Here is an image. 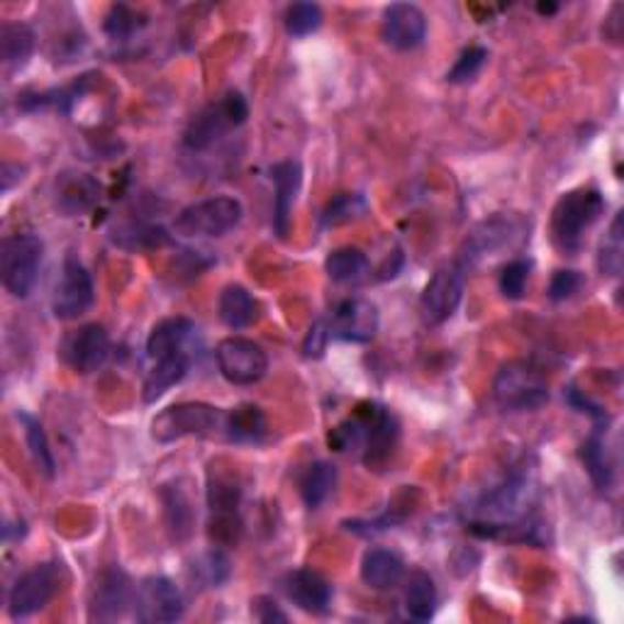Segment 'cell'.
<instances>
[{"mask_svg": "<svg viewBox=\"0 0 624 624\" xmlns=\"http://www.w3.org/2000/svg\"><path fill=\"white\" fill-rule=\"evenodd\" d=\"M62 583V566L59 564H40L22 573L15 586L10 588L8 610L15 620L30 617L49 605V600L57 595Z\"/></svg>", "mask_w": 624, "mask_h": 624, "instance_id": "obj_12", "label": "cell"}, {"mask_svg": "<svg viewBox=\"0 0 624 624\" xmlns=\"http://www.w3.org/2000/svg\"><path fill=\"white\" fill-rule=\"evenodd\" d=\"M537 10L539 13H544V15H551V13H556V10H559V5H537Z\"/></svg>", "mask_w": 624, "mask_h": 624, "instance_id": "obj_43", "label": "cell"}, {"mask_svg": "<svg viewBox=\"0 0 624 624\" xmlns=\"http://www.w3.org/2000/svg\"><path fill=\"white\" fill-rule=\"evenodd\" d=\"M530 271H532V264L525 259H515L510 261L503 274H500V293H503L508 300H520L525 298L527 293V283H530Z\"/></svg>", "mask_w": 624, "mask_h": 624, "instance_id": "obj_39", "label": "cell"}, {"mask_svg": "<svg viewBox=\"0 0 624 624\" xmlns=\"http://www.w3.org/2000/svg\"><path fill=\"white\" fill-rule=\"evenodd\" d=\"M18 420L22 422V430H25L27 449L32 461L37 466V471L47 478H54V473H57V461H54V452L49 447L47 432H44L42 422L37 417L27 415V412H18Z\"/></svg>", "mask_w": 624, "mask_h": 624, "instance_id": "obj_31", "label": "cell"}, {"mask_svg": "<svg viewBox=\"0 0 624 624\" xmlns=\"http://www.w3.org/2000/svg\"><path fill=\"white\" fill-rule=\"evenodd\" d=\"M100 186L88 174H64L57 178V205L66 215H81L96 205Z\"/></svg>", "mask_w": 624, "mask_h": 624, "instance_id": "obj_22", "label": "cell"}, {"mask_svg": "<svg viewBox=\"0 0 624 624\" xmlns=\"http://www.w3.org/2000/svg\"><path fill=\"white\" fill-rule=\"evenodd\" d=\"M583 283H586V278L581 271H573V269L556 271L549 281V298L554 300V303L571 300L578 291H581Z\"/></svg>", "mask_w": 624, "mask_h": 624, "instance_id": "obj_40", "label": "cell"}, {"mask_svg": "<svg viewBox=\"0 0 624 624\" xmlns=\"http://www.w3.org/2000/svg\"><path fill=\"white\" fill-rule=\"evenodd\" d=\"M135 586L130 576L118 566L105 568L96 578V586L88 600V617L91 622H115L135 605Z\"/></svg>", "mask_w": 624, "mask_h": 624, "instance_id": "obj_14", "label": "cell"}, {"mask_svg": "<svg viewBox=\"0 0 624 624\" xmlns=\"http://www.w3.org/2000/svg\"><path fill=\"white\" fill-rule=\"evenodd\" d=\"M93 300H96V288L91 274H88L81 261L69 256L62 266L57 286H54V296H52L54 315L59 320H78L93 308Z\"/></svg>", "mask_w": 624, "mask_h": 624, "instance_id": "obj_13", "label": "cell"}, {"mask_svg": "<svg viewBox=\"0 0 624 624\" xmlns=\"http://www.w3.org/2000/svg\"><path fill=\"white\" fill-rule=\"evenodd\" d=\"M622 254H624V242H622V213H620L615 220H612L605 239L600 244V256H598L600 271L605 276H620Z\"/></svg>", "mask_w": 624, "mask_h": 624, "instance_id": "obj_36", "label": "cell"}, {"mask_svg": "<svg viewBox=\"0 0 624 624\" xmlns=\"http://www.w3.org/2000/svg\"><path fill=\"white\" fill-rule=\"evenodd\" d=\"M437 586L427 571H412L405 586V610L415 622H427L437 612Z\"/></svg>", "mask_w": 624, "mask_h": 624, "instance_id": "obj_29", "label": "cell"}, {"mask_svg": "<svg viewBox=\"0 0 624 624\" xmlns=\"http://www.w3.org/2000/svg\"><path fill=\"white\" fill-rule=\"evenodd\" d=\"M196 334V322L188 317H166L156 322L147 337V356L152 361L169 359L176 354H186L188 342Z\"/></svg>", "mask_w": 624, "mask_h": 624, "instance_id": "obj_20", "label": "cell"}, {"mask_svg": "<svg viewBox=\"0 0 624 624\" xmlns=\"http://www.w3.org/2000/svg\"><path fill=\"white\" fill-rule=\"evenodd\" d=\"M325 271L334 283L339 286H359L371 274V261L361 249L339 247L327 254Z\"/></svg>", "mask_w": 624, "mask_h": 624, "instance_id": "obj_26", "label": "cell"}, {"mask_svg": "<svg viewBox=\"0 0 624 624\" xmlns=\"http://www.w3.org/2000/svg\"><path fill=\"white\" fill-rule=\"evenodd\" d=\"M405 578V564L390 549H369L361 559V581L374 590H393Z\"/></svg>", "mask_w": 624, "mask_h": 624, "instance_id": "obj_21", "label": "cell"}, {"mask_svg": "<svg viewBox=\"0 0 624 624\" xmlns=\"http://www.w3.org/2000/svg\"><path fill=\"white\" fill-rule=\"evenodd\" d=\"M244 208L232 196H213L183 208L174 220V232L181 237H225L242 222Z\"/></svg>", "mask_w": 624, "mask_h": 624, "instance_id": "obj_8", "label": "cell"}, {"mask_svg": "<svg viewBox=\"0 0 624 624\" xmlns=\"http://www.w3.org/2000/svg\"><path fill=\"white\" fill-rule=\"evenodd\" d=\"M337 488V468L330 461H315L305 468L300 478V498L308 510H317Z\"/></svg>", "mask_w": 624, "mask_h": 624, "instance_id": "obj_30", "label": "cell"}, {"mask_svg": "<svg viewBox=\"0 0 624 624\" xmlns=\"http://www.w3.org/2000/svg\"><path fill=\"white\" fill-rule=\"evenodd\" d=\"M135 620L144 624L178 622L186 612L181 588L166 576H149L135 590Z\"/></svg>", "mask_w": 624, "mask_h": 624, "instance_id": "obj_11", "label": "cell"}, {"mask_svg": "<svg viewBox=\"0 0 624 624\" xmlns=\"http://www.w3.org/2000/svg\"><path fill=\"white\" fill-rule=\"evenodd\" d=\"M193 578L205 588H220L230 578V559L220 549H210L200 554L191 566Z\"/></svg>", "mask_w": 624, "mask_h": 624, "instance_id": "obj_33", "label": "cell"}, {"mask_svg": "<svg viewBox=\"0 0 624 624\" xmlns=\"http://www.w3.org/2000/svg\"><path fill=\"white\" fill-rule=\"evenodd\" d=\"M249 118L247 98L237 91H230L222 98L213 100L200 113L188 122L183 132V144L191 152H205L218 144L222 137H227L232 130L244 125Z\"/></svg>", "mask_w": 624, "mask_h": 624, "instance_id": "obj_4", "label": "cell"}, {"mask_svg": "<svg viewBox=\"0 0 624 624\" xmlns=\"http://www.w3.org/2000/svg\"><path fill=\"white\" fill-rule=\"evenodd\" d=\"M32 52H35V32L25 22H5L0 27V59L10 74L25 69Z\"/></svg>", "mask_w": 624, "mask_h": 624, "instance_id": "obj_25", "label": "cell"}, {"mask_svg": "<svg viewBox=\"0 0 624 624\" xmlns=\"http://www.w3.org/2000/svg\"><path fill=\"white\" fill-rule=\"evenodd\" d=\"M366 213V200L359 193H339L334 196L325 213H322V225L325 227H337V225H347V222L361 218Z\"/></svg>", "mask_w": 624, "mask_h": 624, "instance_id": "obj_34", "label": "cell"}, {"mask_svg": "<svg viewBox=\"0 0 624 624\" xmlns=\"http://www.w3.org/2000/svg\"><path fill=\"white\" fill-rule=\"evenodd\" d=\"M466 288V269L459 264H444L425 286L420 296V317L427 327H439L461 305Z\"/></svg>", "mask_w": 624, "mask_h": 624, "instance_id": "obj_9", "label": "cell"}, {"mask_svg": "<svg viewBox=\"0 0 624 624\" xmlns=\"http://www.w3.org/2000/svg\"><path fill=\"white\" fill-rule=\"evenodd\" d=\"M530 222L515 213H495L488 220L478 222V225L468 232V237L461 247V266H471L488 256H495L498 252L517 247V244L530 237Z\"/></svg>", "mask_w": 624, "mask_h": 624, "instance_id": "obj_7", "label": "cell"}, {"mask_svg": "<svg viewBox=\"0 0 624 624\" xmlns=\"http://www.w3.org/2000/svg\"><path fill=\"white\" fill-rule=\"evenodd\" d=\"M59 354L71 371L88 376L103 369L110 356V337L103 325L91 322L69 332L62 342Z\"/></svg>", "mask_w": 624, "mask_h": 624, "instance_id": "obj_15", "label": "cell"}, {"mask_svg": "<svg viewBox=\"0 0 624 624\" xmlns=\"http://www.w3.org/2000/svg\"><path fill=\"white\" fill-rule=\"evenodd\" d=\"M218 369L234 386H254L269 371V356L261 344L244 337H227L215 349Z\"/></svg>", "mask_w": 624, "mask_h": 624, "instance_id": "obj_10", "label": "cell"}, {"mask_svg": "<svg viewBox=\"0 0 624 624\" xmlns=\"http://www.w3.org/2000/svg\"><path fill=\"white\" fill-rule=\"evenodd\" d=\"M605 432L608 425H595L593 434L581 444V461L586 466V471L590 476V481L605 493V490L612 488V478H615V471H612V461L608 454V444H605Z\"/></svg>", "mask_w": 624, "mask_h": 624, "instance_id": "obj_24", "label": "cell"}, {"mask_svg": "<svg viewBox=\"0 0 624 624\" xmlns=\"http://www.w3.org/2000/svg\"><path fill=\"white\" fill-rule=\"evenodd\" d=\"M222 434L230 442L237 444H256L266 437V417L261 408L256 405H239L225 412V427Z\"/></svg>", "mask_w": 624, "mask_h": 624, "instance_id": "obj_28", "label": "cell"}, {"mask_svg": "<svg viewBox=\"0 0 624 624\" xmlns=\"http://www.w3.org/2000/svg\"><path fill=\"white\" fill-rule=\"evenodd\" d=\"M164 508H166V525H169V532L174 534L176 542L188 539L193 527V510H191V500L186 498V493L181 488H164Z\"/></svg>", "mask_w": 624, "mask_h": 624, "instance_id": "obj_32", "label": "cell"}, {"mask_svg": "<svg viewBox=\"0 0 624 624\" xmlns=\"http://www.w3.org/2000/svg\"><path fill=\"white\" fill-rule=\"evenodd\" d=\"M322 10L315 3H296L286 10V30L291 37H305L320 30Z\"/></svg>", "mask_w": 624, "mask_h": 624, "instance_id": "obj_37", "label": "cell"}, {"mask_svg": "<svg viewBox=\"0 0 624 624\" xmlns=\"http://www.w3.org/2000/svg\"><path fill=\"white\" fill-rule=\"evenodd\" d=\"M271 181L276 186L274 196V232L286 239L291 232V215L296 205V196L303 183V166L298 161H278L271 166Z\"/></svg>", "mask_w": 624, "mask_h": 624, "instance_id": "obj_18", "label": "cell"}, {"mask_svg": "<svg viewBox=\"0 0 624 624\" xmlns=\"http://www.w3.org/2000/svg\"><path fill=\"white\" fill-rule=\"evenodd\" d=\"M356 425V452H361L364 466L381 471V468L393 459V452L398 447L400 425L393 412L378 403H361L352 415Z\"/></svg>", "mask_w": 624, "mask_h": 624, "instance_id": "obj_3", "label": "cell"}, {"mask_svg": "<svg viewBox=\"0 0 624 624\" xmlns=\"http://www.w3.org/2000/svg\"><path fill=\"white\" fill-rule=\"evenodd\" d=\"M330 339H332V332H330L327 320L312 322V327L308 330L305 342H303V354L308 356V359H320V356L325 354Z\"/></svg>", "mask_w": 624, "mask_h": 624, "instance_id": "obj_41", "label": "cell"}, {"mask_svg": "<svg viewBox=\"0 0 624 624\" xmlns=\"http://www.w3.org/2000/svg\"><path fill=\"white\" fill-rule=\"evenodd\" d=\"M332 339L366 344L376 337L378 325H381V315L378 308L366 298H347L334 308L332 317L327 320Z\"/></svg>", "mask_w": 624, "mask_h": 624, "instance_id": "obj_16", "label": "cell"}, {"mask_svg": "<svg viewBox=\"0 0 624 624\" xmlns=\"http://www.w3.org/2000/svg\"><path fill=\"white\" fill-rule=\"evenodd\" d=\"M605 213V198L598 188H573L556 200L551 213V242L561 254L573 256L583 247L586 232Z\"/></svg>", "mask_w": 624, "mask_h": 624, "instance_id": "obj_1", "label": "cell"}, {"mask_svg": "<svg viewBox=\"0 0 624 624\" xmlns=\"http://www.w3.org/2000/svg\"><path fill=\"white\" fill-rule=\"evenodd\" d=\"M252 615L264 624L288 622V615L281 610V605H278L276 600L269 598V595H259V598L252 600Z\"/></svg>", "mask_w": 624, "mask_h": 624, "instance_id": "obj_42", "label": "cell"}, {"mask_svg": "<svg viewBox=\"0 0 624 624\" xmlns=\"http://www.w3.org/2000/svg\"><path fill=\"white\" fill-rule=\"evenodd\" d=\"M44 259V242L32 232L10 234L0 244V278L13 298H27L35 291Z\"/></svg>", "mask_w": 624, "mask_h": 624, "instance_id": "obj_5", "label": "cell"}, {"mask_svg": "<svg viewBox=\"0 0 624 624\" xmlns=\"http://www.w3.org/2000/svg\"><path fill=\"white\" fill-rule=\"evenodd\" d=\"M218 315L230 330H244L249 327L259 317V303L244 286L232 283L222 288L218 298Z\"/></svg>", "mask_w": 624, "mask_h": 624, "instance_id": "obj_23", "label": "cell"}, {"mask_svg": "<svg viewBox=\"0 0 624 624\" xmlns=\"http://www.w3.org/2000/svg\"><path fill=\"white\" fill-rule=\"evenodd\" d=\"M427 37V18L417 5L393 3L383 13V40L393 49H417Z\"/></svg>", "mask_w": 624, "mask_h": 624, "instance_id": "obj_17", "label": "cell"}, {"mask_svg": "<svg viewBox=\"0 0 624 624\" xmlns=\"http://www.w3.org/2000/svg\"><path fill=\"white\" fill-rule=\"evenodd\" d=\"M225 427V412L208 403H178L152 420V437L171 444L183 437H215Z\"/></svg>", "mask_w": 624, "mask_h": 624, "instance_id": "obj_6", "label": "cell"}, {"mask_svg": "<svg viewBox=\"0 0 624 624\" xmlns=\"http://www.w3.org/2000/svg\"><path fill=\"white\" fill-rule=\"evenodd\" d=\"M488 62V49L486 47H468L461 52V57L456 59V64L452 66V71L447 74L449 83H471L473 78L483 71V66Z\"/></svg>", "mask_w": 624, "mask_h": 624, "instance_id": "obj_38", "label": "cell"}, {"mask_svg": "<svg viewBox=\"0 0 624 624\" xmlns=\"http://www.w3.org/2000/svg\"><path fill=\"white\" fill-rule=\"evenodd\" d=\"M493 400L503 412H534L549 400V381L532 361H510L495 374Z\"/></svg>", "mask_w": 624, "mask_h": 624, "instance_id": "obj_2", "label": "cell"}, {"mask_svg": "<svg viewBox=\"0 0 624 624\" xmlns=\"http://www.w3.org/2000/svg\"><path fill=\"white\" fill-rule=\"evenodd\" d=\"M144 25H147V20H144V15H140L137 10H132L130 5H113L108 10L103 30L110 40L122 42V40H130Z\"/></svg>", "mask_w": 624, "mask_h": 624, "instance_id": "obj_35", "label": "cell"}, {"mask_svg": "<svg viewBox=\"0 0 624 624\" xmlns=\"http://www.w3.org/2000/svg\"><path fill=\"white\" fill-rule=\"evenodd\" d=\"M188 369H191V356H188V352L169 356V359L154 361V369L147 374V378H144V390H142L144 403H156L166 390L183 381Z\"/></svg>", "mask_w": 624, "mask_h": 624, "instance_id": "obj_27", "label": "cell"}, {"mask_svg": "<svg viewBox=\"0 0 624 624\" xmlns=\"http://www.w3.org/2000/svg\"><path fill=\"white\" fill-rule=\"evenodd\" d=\"M286 595L293 600L303 612L310 615H325L332 608V583L325 576L310 568H298V571L288 573L286 578Z\"/></svg>", "mask_w": 624, "mask_h": 624, "instance_id": "obj_19", "label": "cell"}]
</instances>
